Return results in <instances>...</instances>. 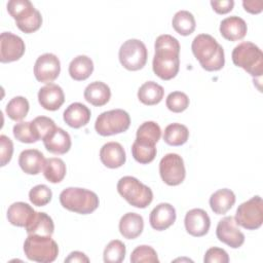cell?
<instances>
[{
  "label": "cell",
  "mask_w": 263,
  "mask_h": 263,
  "mask_svg": "<svg viewBox=\"0 0 263 263\" xmlns=\"http://www.w3.org/2000/svg\"><path fill=\"white\" fill-rule=\"evenodd\" d=\"M220 33L221 35L229 41L241 40L248 31L247 23L239 16L232 15L224 18L220 23Z\"/></svg>",
  "instance_id": "obj_21"
},
{
  "label": "cell",
  "mask_w": 263,
  "mask_h": 263,
  "mask_svg": "<svg viewBox=\"0 0 263 263\" xmlns=\"http://www.w3.org/2000/svg\"><path fill=\"white\" fill-rule=\"evenodd\" d=\"M172 25L174 30L182 35L188 36L192 34L196 27V22L194 15L188 10H179L175 13L172 20Z\"/></svg>",
  "instance_id": "obj_32"
},
{
  "label": "cell",
  "mask_w": 263,
  "mask_h": 263,
  "mask_svg": "<svg viewBox=\"0 0 263 263\" xmlns=\"http://www.w3.org/2000/svg\"><path fill=\"white\" fill-rule=\"evenodd\" d=\"M118 193L133 206L147 208L153 200V192L150 187L132 176H124L117 183Z\"/></svg>",
  "instance_id": "obj_6"
},
{
  "label": "cell",
  "mask_w": 263,
  "mask_h": 263,
  "mask_svg": "<svg viewBox=\"0 0 263 263\" xmlns=\"http://www.w3.org/2000/svg\"><path fill=\"white\" fill-rule=\"evenodd\" d=\"M119 232L126 239H135L141 235L144 229V220L140 214L126 213L119 221Z\"/></svg>",
  "instance_id": "obj_23"
},
{
  "label": "cell",
  "mask_w": 263,
  "mask_h": 263,
  "mask_svg": "<svg viewBox=\"0 0 263 263\" xmlns=\"http://www.w3.org/2000/svg\"><path fill=\"white\" fill-rule=\"evenodd\" d=\"M211 5L213 9L219 14H225L233 9L234 1L233 0H212Z\"/></svg>",
  "instance_id": "obj_44"
},
{
  "label": "cell",
  "mask_w": 263,
  "mask_h": 263,
  "mask_svg": "<svg viewBox=\"0 0 263 263\" xmlns=\"http://www.w3.org/2000/svg\"><path fill=\"white\" fill-rule=\"evenodd\" d=\"M60 202L66 210L81 215L96 211L100 204L97 193L80 187H68L60 193Z\"/></svg>",
  "instance_id": "obj_3"
},
{
  "label": "cell",
  "mask_w": 263,
  "mask_h": 263,
  "mask_svg": "<svg viewBox=\"0 0 263 263\" xmlns=\"http://www.w3.org/2000/svg\"><path fill=\"white\" fill-rule=\"evenodd\" d=\"M24 252L31 261L50 263L59 255V246L51 236L30 234L24 241Z\"/></svg>",
  "instance_id": "obj_7"
},
{
  "label": "cell",
  "mask_w": 263,
  "mask_h": 263,
  "mask_svg": "<svg viewBox=\"0 0 263 263\" xmlns=\"http://www.w3.org/2000/svg\"><path fill=\"white\" fill-rule=\"evenodd\" d=\"M31 122L38 141L43 140L50 132H52L57 127L54 121L46 116L35 117Z\"/></svg>",
  "instance_id": "obj_41"
},
{
  "label": "cell",
  "mask_w": 263,
  "mask_h": 263,
  "mask_svg": "<svg viewBox=\"0 0 263 263\" xmlns=\"http://www.w3.org/2000/svg\"><path fill=\"white\" fill-rule=\"evenodd\" d=\"M42 171L45 179L48 182L55 184L64 180L67 168L63 159L59 157H50L45 159Z\"/></svg>",
  "instance_id": "obj_31"
},
{
  "label": "cell",
  "mask_w": 263,
  "mask_h": 263,
  "mask_svg": "<svg viewBox=\"0 0 263 263\" xmlns=\"http://www.w3.org/2000/svg\"><path fill=\"white\" fill-rule=\"evenodd\" d=\"M45 158L37 149H26L21 152L18 164L22 171L28 175H38L44 166Z\"/></svg>",
  "instance_id": "obj_22"
},
{
  "label": "cell",
  "mask_w": 263,
  "mask_h": 263,
  "mask_svg": "<svg viewBox=\"0 0 263 263\" xmlns=\"http://www.w3.org/2000/svg\"><path fill=\"white\" fill-rule=\"evenodd\" d=\"M38 102L42 108L48 111H55L65 102L63 88L55 83H47L38 91Z\"/></svg>",
  "instance_id": "obj_17"
},
{
  "label": "cell",
  "mask_w": 263,
  "mask_h": 263,
  "mask_svg": "<svg viewBox=\"0 0 263 263\" xmlns=\"http://www.w3.org/2000/svg\"><path fill=\"white\" fill-rule=\"evenodd\" d=\"M130 124L129 114L122 109H113L101 113L95 122L96 132L103 136H113L124 133Z\"/></svg>",
  "instance_id": "obj_8"
},
{
  "label": "cell",
  "mask_w": 263,
  "mask_h": 263,
  "mask_svg": "<svg viewBox=\"0 0 263 263\" xmlns=\"http://www.w3.org/2000/svg\"><path fill=\"white\" fill-rule=\"evenodd\" d=\"M120 64L129 71L141 70L147 63L148 51L143 41L128 39L124 41L118 51Z\"/></svg>",
  "instance_id": "obj_9"
},
{
  "label": "cell",
  "mask_w": 263,
  "mask_h": 263,
  "mask_svg": "<svg viewBox=\"0 0 263 263\" xmlns=\"http://www.w3.org/2000/svg\"><path fill=\"white\" fill-rule=\"evenodd\" d=\"M65 262L67 263H88L89 262V259L88 257L82 253V252H79V251H74V252H71L69 254V256L65 259Z\"/></svg>",
  "instance_id": "obj_46"
},
{
  "label": "cell",
  "mask_w": 263,
  "mask_h": 263,
  "mask_svg": "<svg viewBox=\"0 0 263 263\" xmlns=\"http://www.w3.org/2000/svg\"><path fill=\"white\" fill-rule=\"evenodd\" d=\"M12 133L14 138L22 143L31 144L38 141L35 136L31 121H21L18 123H15Z\"/></svg>",
  "instance_id": "obj_39"
},
{
  "label": "cell",
  "mask_w": 263,
  "mask_h": 263,
  "mask_svg": "<svg viewBox=\"0 0 263 263\" xmlns=\"http://www.w3.org/2000/svg\"><path fill=\"white\" fill-rule=\"evenodd\" d=\"M34 209L23 201H16L9 205L7 210V220L10 224L17 227H26L34 216Z\"/></svg>",
  "instance_id": "obj_26"
},
{
  "label": "cell",
  "mask_w": 263,
  "mask_h": 263,
  "mask_svg": "<svg viewBox=\"0 0 263 263\" xmlns=\"http://www.w3.org/2000/svg\"><path fill=\"white\" fill-rule=\"evenodd\" d=\"M7 11L15 21L17 28L27 34L37 31L42 25V15L29 0H10Z\"/></svg>",
  "instance_id": "obj_4"
},
{
  "label": "cell",
  "mask_w": 263,
  "mask_h": 263,
  "mask_svg": "<svg viewBox=\"0 0 263 263\" xmlns=\"http://www.w3.org/2000/svg\"><path fill=\"white\" fill-rule=\"evenodd\" d=\"M234 220L237 225L248 230H256L263 223V200L256 195L240 203L236 210Z\"/></svg>",
  "instance_id": "obj_10"
},
{
  "label": "cell",
  "mask_w": 263,
  "mask_h": 263,
  "mask_svg": "<svg viewBox=\"0 0 263 263\" xmlns=\"http://www.w3.org/2000/svg\"><path fill=\"white\" fill-rule=\"evenodd\" d=\"M93 72L92 60L84 54L75 57L69 64V74L72 79L82 81L87 79Z\"/></svg>",
  "instance_id": "obj_28"
},
{
  "label": "cell",
  "mask_w": 263,
  "mask_h": 263,
  "mask_svg": "<svg viewBox=\"0 0 263 263\" xmlns=\"http://www.w3.org/2000/svg\"><path fill=\"white\" fill-rule=\"evenodd\" d=\"M216 235L220 241L232 249H238L245 242V234L237 227L234 217L226 216L218 222Z\"/></svg>",
  "instance_id": "obj_13"
},
{
  "label": "cell",
  "mask_w": 263,
  "mask_h": 263,
  "mask_svg": "<svg viewBox=\"0 0 263 263\" xmlns=\"http://www.w3.org/2000/svg\"><path fill=\"white\" fill-rule=\"evenodd\" d=\"M235 203V194L228 188L215 191L210 197V206L217 215L226 214Z\"/></svg>",
  "instance_id": "obj_27"
},
{
  "label": "cell",
  "mask_w": 263,
  "mask_h": 263,
  "mask_svg": "<svg viewBox=\"0 0 263 263\" xmlns=\"http://www.w3.org/2000/svg\"><path fill=\"white\" fill-rule=\"evenodd\" d=\"M51 197H52L51 189L44 184H39L34 186L29 192V199L36 206L46 205L51 200Z\"/></svg>",
  "instance_id": "obj_40"
},
{
  "label": "cell",
  "mask_w": 263,
  "mask_h": 263,
  "mask_svg": "<svg viewBox=\"0 0 263 263\" xmlns=\"http://www.w3.org/2000/svg\"><path fill=\"white\" fill-rule=\"evenodd\" d=\"M29 109L30 105L28 100L25 97L16 96L7 103L5 107V112L10 119L18 121L27 116Z\"/></svg>",
  "instance_id": "obj_34"
},
{
  "label": "cell",
  "mask_w": 263,
  "mask_h": 263,
  "mask_svg": "<svg viewBox=\"0 0 263 263\" xmlns=\"http://www.w3.org/2000/svg\"><path fill=\"white\" fill-rule=\"evenodd\" d=\"M242 6L246 11L253 14H257V13H260L263 9V2L261 0H252V1L243 0Z\"/></svg>",
  "instance_id": "obj_45"
},
{
  "label": "cell",
  "mask_w": 263,
  "mask_h": 263,
  "mask_svg": "<svg viewBox=\"0 0 263 263\" xmlns=\"http://www.w3.org/2000/svg\"><path fill=\"white\" fill-rule=\"evenodd\" d=\"M232 62L235 66L242 68L253 77H261L263 73L262 50L253 42L243 41L232 50Z\"/></svg>",
  "instance_id": "obj_5"
},
{
  "label": "cell",
  "mask_w": 263,
  "mask_h": 263,
  "mask_svg": "<svg viewBox=\"0 0 263 263\" xmlns=\"http://www.w3.org/2000/svg\"><path fill=\"white\" fill-rule=\"evenodd\" d=\"M126 253L125 245L119 239L111 240L104 250V262L106 263H120L124 260Z\"/></svg>",
  "instance_id": "obj_35"
},
{
  "label": "cell",
  "mask_w": 263,
  "mask_h": 263,
  "mask_svg": "<svg viewBox=\"0 0 263 263\" xmlns=\"http://www.w3.org/2000/svg\"><path fill=\"white\" fill-rule=\"evenodd\" d=\"M177 218L175 208L167 202L157 204L150 213L149 222L154 230L162 231L171 227Z\"/></svg>",
  "instance_id": "obj_16"
},
{
  "label": "cell",
  "mask_w": 263,
  "mask_h": 263,
  "mask_svg": "<svg viewBox=\"0 0 263 263\" xmlns=\"http://www.w3.org/2000/svg\"><path fill=\"white\" fill-rule=\"evenodd\" d=\"M26 45L24 40L11 33L3 32L0 35V62L11 63L20 60L25 53Z\"/></svg>",
  "instance_id": "obj_14"
},
{
  "label": "cell",
  "mask_w": 263,
  "mask_h": 263,
  "mask_svg": "<svg viewBox=\"0 0 263 263\" xmlns=\"http://www.w3.org/2000/svg\"><path fill=\"white\" fill-rule=\"evenodd\" d=\"M61 72V62L59 58L50 52L39 55L34 65V75L39 82L51 83Z\"/></svg>",
  "instance_id": "obj_12"
},
{
  "label": "cell",
  "mask_w": 263,
  "mask_h": 263,
  "mask_svg": "<svg viewBox=\"0 0 263 263\" xmlns=\"http://www.w3.org/2000/svg\"><path fill=\"white\" fill-rule=\"evenodd\" d=\"M100 159L105 166L118 168L125 163L126 154L120 143L108 142L100 150Z\"/></svg>",
  "instance_id": "obj_18"
},
{
  "label": "cell",
  "mask_w": 263,
  "mask_h": 263,
  "mask_svg": "<svg viewBox=\"0 0 263 263\" xmlns=\"http://www.w3.org/2000/svg\"><path fill=\"white\" fill-rule=\"evenodd\" d=\"M28 235L51 236L54 231V224L49 215L43 212H35L30 222L25 227Z\"/></svg>",
  "instance_id": "obj_24"
},
{
  "label": "cell",
  "mask_w": 263,
  "mask_h": 263,
  "mask_svg": "<svg viewBox=\"0 0 263 263\" xmlns=\"http://www.w3.org/2000/svg\"><path fill=\"white\" fill-rule=\"evenodd\" d=\"M186 231L195 237L205 235L211 226V219L202 209H192L188 211L184 219Z\"/></svg>",
  "instance_id": "obj_15"
},
{
  "label": "cell",
  "mask_w": 263,
  "mask_h": 263,
  "mask_svg": "<svg viewBox=\"0 0 263 263\" xmlns=\"http://www.w3.org/2000/svg\"><path fill=\"white\" fill-rule=\"evenodd\" d=\"M13 154V143L12 141L5 135L0 136V158H1V166L6 165L12 157Z\"/></svg>",
  "instance_id": "obj_43"
},
{
  "label": "cell",
  "mask_w": 263,
  "mask_h": 263,
  "mask_svg": "<svg viewBox=\"0 0 263 263\" xmlns=\"http://www.w3.org/2000/svg\"><path fill=\"white\" fill-rule=\"evenodd\" d=\"M43 144L45 149L53 154L67 153L72 145L70 135L61 127H55L44 139Z\"/></svg>",
  "instance_id": "obj_19"
},
{
  "label": "cell",
  "mask_w": 263,
  "mask_h": 263,
  "mask_svg": "<svg viewBox=\"0 0 263 263\" xmlns=\"http://www.w3.org/2000/svg\"><path fill=\"white\" fill-rule=\"evenodd\" d=\"M155 54L152 69L162 80H171L177 76L180 69V43L168 34L159 35L154 43Z\"/></svg>",
  "instance_id": "obj_1"
},
{
  "label": "cell",
  "mask_w": 263,
  "mask_h": 263,
  "mask_svg": "<svg viewBox=\"0 0 263 263\" xmlns=\"http://www.w3.org/2000/svg\"><path fill=\"white\" fill-rule=\"evenodd\" d=\"M130 262L132 263H156L159 262L156 251L146 245H142L137 247L130 254Z\"/></svg>",
  "instance_id": "obj_37"
},
{
  "label": "cell",
  "mask_w": 263,
  "mask_h": 263,
  "mask_svg": "<svg viewBox=\"0 0 263 263\" xmlns=\"http://www.w3.org/2000/svg\"><path fill=\"white\" fill-rule=\"evenodd\" d=\"M161 137L160 126L155 121H145L137 129L136 139L156 144Z\"/></svg>",
  "instance_id": "obj_36"
},
{
  "label": "cell",
  "mask_w": 263,
  "mask_h": 263,
  "mask_svg": "<svg viewBox=\"0 0 263 263\" xmlns=\"http://www.w3.org/2000/svg\"><path fill=\"white\" fill-rule=\"evenodd\" d=\"M189 98L183 91H173L168 93L165 100V105L167 109L174 113H181L185 111L189 106Z\"/></svg>",
  "instance_id": "obj_38"
},
{
  "label": "cell",
  "mask_w": 263,
  "mask_h": 263,
  "mask_svg": "<svg viewBox=\"0 0 263 263\" xmlns=\"http://www.w3.org/2000/svg\"><path fill=\"white\" fill-rule=\"evenodd\" d=\"M83 96L86 102L93 106L101 107L109 102L111 98V89L103 81H93L85 87Z\"/></svg>",
  "instance_id": "obj_25"
},
{
  "label": "cell",
  "mask_w": 263,
  "mask_h": 263,
  "mask_svg": "<svg viewBox=\"0 0 263 263\" xmlns=\"http://www.w3.org/2000/svg\"><path fill=\"white\" fill-rule=\"evenodd\" d=\"M159 174L166 185H180L186 177L183 158L177 153L165 154L159 162Z\"/></svg>",
  "instance_id": "obj_11"
},
{
  "label": "cell",
  "mask_w": 263,
  "mask_h": 263,
  "mask_svg": "<svg viewBox=\"0 0 263 263\" xmlns=\"http://www.w3.org/2000/svg\"><path fill=\"white\" fill-rule=\"evenodd\" d=\"M163 87L154 81H146L138 89V99L141 103L147 106H153L160 103L163 99Z\"/></svg>",
  "instance_id": "obj_29"
},
{
  "label": "cell",
  "mask_w": 263,
  "mask_h": 263,
  "mask_svg": "<svg viewBox=\"0 0 263 263\" xmlns=\"http://www.w3.org/2000/svg\"><path fill=\"white\" fill-rule=\"evenodd\" d=\"M157 150L155 144L136 139L132 145V154L136 161L142 164L150 163L154 160Z\"/></svg>",
  "instance_id": "obj_30"
},
{
  "label": "cell",
  "mask_w": 263,
  "mask_h": 263,
  "mask_svg": "<svg viewBox=\"0 0 263 263\" xmlns=\"http://www.w3.org/2000/svg\"><path fill=\"white\" fill-rule=\"evenodd\" d=\"M91 112L84 104L75 102L70 104L63 113L64 121L73 128H80L90 120Z\"/></svg>",
  "instance_id": "obj_20"
},
{
  "label": "cell",
  "mask_w": 263,
  "mask_h": 263,
  "mask_svg": "<svg viewBox=\"0 0 263 263\" xmlns=\"http://www.w3.org/2000/svg\"><path fill=\"white\" fill-rule=\"evenodd\" d=\"M189 130L186 125L174 122L168 124L163 132V141L171 146H181L187 142Z\"/></svg>",
  "instance_id": "obj_33"
},
{
  "label": "cell",
  "mask_w": 263,
  "mask_h": 263,
  "mask_svg": "<svg viewBox=\"0 0 263 263\" xmlns=\"http://www.w3.org/2000/svg\"><path fill=\"white\" fill-rule=\"evenodd\" d=\"M204 263H228L229 256L227 252L221 248L212 247L210 248L203 257Z\"/></svg>",
  "instance_id": "obj_42"
},
{
  "label": "cell",
  "mask_w": 263,
  "mask_h": 263,
  "mask_svg": "<svg viewBox=\"0 0 263 263\" xmlns=\"http://www.w3.org/2000/svg\"><path fill=\"white\" fill-rule=\"evenodd\" d=\"M191 49L195 59L205 71H219L224 67V49L212 35L203 33L195 36Z\"/></svg>",
  "instance_id": "obj_2"
}]
</instances>
